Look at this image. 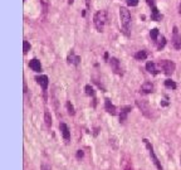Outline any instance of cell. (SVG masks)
<instances>
[{"instance_id":"obj_1","label":"cell","mask_w":181,"mask_h":170,"mask_svg":"<svg viewBox=\"0 0 181 170\" xmlns=\"http://www.w3.org/2000/svg\"><path fill=\"white\" fill-rule=\"evenodd\" d=\"M120 18H121V24H122L123 33L126 36H130V28H131V14L126 8L120 9Z\"/></svg>"},{"instance_id":"obj_2","label":"cell","mask_w":181,"mask_h":170,"mask_svg":"<svg viewBox=\"0 0 181 170\" xmlns=\"http://www.w3.org/2000/svg\"><path fill=\"white\" fill-rule=\"evenodd\" d=\"M93 22H95V27L98 32H103L104 24L107 22V13L104 10H99L95 14V18H93Z\"/></svg>"},{"instance_id":"obj_3","label":"cell","mask_w":181,"mask_h":170,"mask_svg":"<svg viewBox=\"0 0 181 170\" xmlns=\"http://www.w3.org/2000/svg\"><path fill=\"white\" fill-rule=\"evenodd\" d=\"M136 105H137V107L141 110V112L144 113L146 117L151 119V117H152V109H151V106L148 105L147 101H145V100H141V101H136Z\"/></svg>"},{"instance_id":"obj_4","label":"cell","mask_w":181,"mask_h":170,"mask_svg":"<svg viewBox=\"0 0 181 170\" xmlns=\"http://www.w3.org/2000/svg\"><path fill=\"white\" fill-rule=\"evenodd\" d=\"M144 143H145V145H146V147H147V150H148V152H150V156H151L152 161H154V164L156 165L157 170H162V166H161V164H160L157 156H156V154H155V151H154V147H152L151 143H150L147 139H144Z\"/></svg>"},{"instance_id":"obj_5","label":"cell","mask_w":181,"mask_h":170,"mask_svg":"<svg viewBox=\"0 0 181 170\" xmlns=\"http://www.w3.org/2000/svg\"><path fill=\"white\" fill-rule=\"evenodd\" d=\"M160 67H161V69L163 71V73L165 74H167V76H170V74H172L174 73V71H175V63L174 62H171V61H161L160 62Z\"/></svg>"},{"instance_id":"obj_6","label":"cell","mask_w":181,"mask_h":170,"mask_svg":"<svg viewBox=\"0 0 181 170\" xmlns=\"http://www.w3.org/2000/svg\"><path fill=\"white\" fill-rule=\"evenodd\" d=\"M172 46L175 49H181V34L176 27L172 30Z\"/></svg>"},{"instance_id":"obj_7","label":"cell","mask_w":181,"mask_h":170,"mask_svg":"<svg viewBox=\"0 0 181 170\" xmlns=\"http://www.w3.org/2000/svg\"><path fill=\"white\" fill-rule=\"evenodd\" d=\"M110 63H111V67H112V71L114 72V73L116 74H122V69H121L120 61H118L117 58H111Z\"/></svg>"},{"instance_id":"obj_8","label":"cell","mask_w":181,"mask_h":170,"mask_svg":"<svg viewBox=\"0 0 181 170\" xmlns=\"http://www.w3.org/2000/svg\"><path fill=\"white\" fill-rule=\"evenodd\" d=\"M59 129H61L62 136L64 137V140H67V141L71 140V131H69V129H68L67 125H65L64 122H62L61 125H59Z\"/></svg>"},{"instance_id":"obj_9","label":"cell","mask_w":181,"mask_h":170,"mask_svg":"<svg viewBox=\"0 0 181 170\" xmlns=\"http://www.w3.org/2000/svg\"><path fill=\"white\" fill-rule=\"evenodd\" d=\"M104 107H106V111H107V112H108V113H111V115H116V106H114L113 105V103L112 102H111V100L110 98H106V100H104Z\"/></svg>"},{"instance_id":"obj_10","label":"cell","mask_w":181,"mask_h":170,"mask_svg":"<svg viewBox=\"0 0 181 170\" xmlns=\"http://www.w3.org/2000/svg\"><path fill=\"white\" fill-rule=\"evenodd\" d=\"M35 81L42 86V88H43L44 92L47 91L48 85H49V81H48V77H47V76H38V77L35 78Z\"/></svg>"},{"instance_id":"obj_11","label":"cell","mask_w":181,"mask_h":170,"mask_svg":"<svg viewBox=\"0 0 181 170\" xmlns=\"http://www.w3.org/2000/svg\"><path fill=\"white\" fill-rule=\"evenodd\" d=\"M132 110L131 106H125L122 107V110H121V113H120V122H125L127 119V115L130 113V111Z\"/></svg>"},{"instance_id":"obj_12","label":"cell","mask_w":181,"mask_h":170,"mask_svg":"<svg viewBox=\"0 0 181 170\" xmlns=\"http://www.w3.org/2000/svg\"><path fill=\"white\" fill-rule=\"evenodd\" d=\"M29 67L33 69L34 72H40L42 71V64H40V61H38V59H32L29 62Z\"/></svg>"},{"instance_id":"obj_13","label":"cell","mask_w":181,"mask_h":170,"mask_svg":"<svg viewBox=\"0 0 181 170\" xmlns=\"http://www.w3.org/2000/svg\"><path fill=\"white\" fill-rule=\"evenodd\" d=\"M141 91L144 93H151L154 92V85L151 82H145L144 85L141 86Z\"/></svg>"},{"instance_id":"obj_14","label":"cell","mask_w":181,"mask_h":170,"mask_svg":"<svg viewBox=\"0 0 181 170\" xmlns=\"http://www.w3.org/2000/svg\"><path fill=\"white\" fill-rule=\"evenodd\" d=\"M146 69H147V72L148 73H151V74H157L159 73V69L156 68V64L154 63V62H147Z\"/></svg>"},{"instance_id":"obj_15","label":"cell","mask_w":181,"mask_h":170,"mask_svg":"<svg viewBox=\"0 0 181 170\" xmlns=\"http://www.w3.org/2000/svg\"><path fill=\"white\" fill-rule=\"evenodd\" d=\"M79 62H81V57H78V55H74L73 52H71V54L68 55V63H72V64H79Z\"/></svg>"},{"instance_id":"obj_16","label":"cell","mask_w":181,"mask_h":170,"mask_svg":"<svg viewBox=\"0 0 181 170\" xmlns=\"http://www.w3.org/2000/svg\"><path fill=\"white\" fill-rule=\"evenodd\" d=\"M151 19L152 20H161L162 19V15L159 13V10L156 6H152V15H151Z\"/></svg>"},{"instance_id":"obj_17","label":"cell","mask_w":181,"mask_h":170,"mask_svg":"<svg viewBox=\"0 0 181 170\" xmlns=\"http://www.w3.org/2000/svg\"><path fill=\"white\" fill-rule=\"evenodd\" d=\"M135 58L137 61H145L146 58H147V52L146 51H140V52H137V53L135 54Z\"/></svg>"},{"instance_id":"obj_18","label":"cell","mask_w":181,"mask_h":170,"mask_svg":"<svg viewBox=\"0 0 181 170\" xmlns=\"http://www.w3.org/2000/svg\"><path fill=\"white\" fill-rule=\"evenodd\" d=\"M44 121H45V124H47L48 127L52 126V117H50V113L48 112V111H45V113H44Z\"/></svg>"},{"instance_id":"obj_19","label":"cell","mask_w":181,"mask_h":170,"mask_svg":"<svg viewBox=\"0 0 181 170\" xmlns=\"http://www.w3.org/2000/svg\"><path fill=\"white\" fill-rule=\"evenodd\" d=\"M84 89H86V93H87L88 96H90V97H95V89L92 88V86L87 85L86 87H84Z\"/></svg>"},{"instance_id":"obj_20","label":"cell","mask_w":181,"mask_h":170,"mask_svg":"<svg viewBox=\"0 0 181 170\" xmlns=\"http://www.w3.org/2000/svg\"><path fill=\"white\" fill-rule=\"evenodd\" d=\"M165 86L167 88H171V89H175L176 88V83L174 82V81H171V79H166V81H165Z\"/></svg>"},{"instance_id":"obj_21","label":"cell","mask_w":181,"mask_h":170,"mask_svg":"<svg viewBox=\"0 0 181 170\" xmlns=\"http://www.w3.org/2000/svg\"><path fill=\"white\" fill-rule=\"evenodd\" d=\"M150 36H151V39L152 40H156L159 37V30L157 29H152L151 32H150Z\"/></svg>"},{"instance_id":"obj_22","label":"cell","mask_w":181,"mask_h":170,"mask_svg":"<svg viewBox=\"0 0 181 170\" xmlns=\"http://www.w3.org/2000/svg\"><path fill=\"white\" fill-rule=\"evenodd\" d=\"M67 109H68V113H69V115H71V116H73V115H74V107H73V105H72V103L71 102H67Z\"/></svg>"},{"instance_id":"obj_23","label":"cell","mask_w":181,"mask_h":170,"mask_svg":"<svg viewBox=\"0 0 181 170\" xmlns=\"http://www.w3.org/2000/svg\"><path fill=\"white\" fill-rule=\"evenodd\" d=\"M23 51H24V53H28V52L30 51V44L28 43L27 40L23 42Z\"/></svg>"},{"instance_id":"obj_24","label":"cell","mask_w":181,"mask_h":170,"mask_svg":"<svg viewBox=\"0 0 181 170\" xmlns=\"http://www.w3.org/2000/svg\"><path fill=\"white\" fill-rule=\"evenodd\" d=\"M165 44H166V39L163 37H161V39H160L159 44H157V48H159V49H161V48L165 47Z\"/></svg>"},{"instance_id":"obj_25","label":"cell","mask_w":181,"mask_h":170,"mask_svg":"<svg viewBox=\"0 0 181 170\" xmlns=\"http://www.w3.org/2000/svg\"><path fill=\"white\" fill-rule=\"evenodd\" d=\"M126 1H127V4L130 6H136L138 4V0H126Z\"/></svg>"},{"instance_id":"obj_26","label":"cell","mask_w":181,"mask_h":170,"mask_svg":"<svg viewBox=\"0 0 181 170\" xmlns=\"http://www.w3.org/2000/svg\"><path fill=\"white\" fill-rule=\"evenodd\" d=\"M83 156H84V152H83L82 150H78L77 151V159H82Z\"/></svg>"},{"instance_id":"obj_27","label":"cell","mask_w":181,"mask_h":170,"mask_svg":"<svg viewBox=\"0 0 181 170\" xmlns=\"http://www.w3.org/2000/svg\"><path fill=\"white\" fill-rule=\"evenodd\" d=\"M147 4L150 6H155V3H154V0H147Z\"/></svg>"},{"instance_id":"obj_28","label":"cell","mask_w":181,"mask_h":170,"mask_svg":"<svg viewBox=\"0 0 181 170\" xmlns=\"http://www.w3.org/2000/svg\"><path fill=\"white\" fill-rule=\"evenodd\" d=\"M167 105H169V102L166 101V100H163V101H162V106H167Z\"/></svg>"},{"instance_id":"obj_29","label":"cell","mask_w":181,"mask_h":170,"mask_svg":"<svg viewBox=\"0 0 181 170\" xmlns=\"http://www.w3.org/2000/svg\"><path fill=\"white\" fill-rule=\"evenodd\" d=\"M73 1H74V0H68V4H73Z\"/></svg>"},{"instance_id":"obj_30","label":"cell","mask_w":181,"mask_h":170,"mask_svg":"<svg viewBox=\"0 0 181 170\" xmlns=\"http://www.w3.org/2000/svg\"><path fill=\"white\" fill-rule=\"evenodd\" d=\"M125 170H132V168H131V166H127V168L125 169Z\"/></svg>"},{"instance_id":"obj_31","label":"cell","mask_w":181,"mask_h":170,"mask_svg":"<svg viewBox=\"0 0 181 170\" xmlns=\"http://www.w3.org/2000/svg\"><path fill=\"white\" fill-rule=\"evenodd\" d=\"M42 170H48V169H47V166H43V168H42Z\"/></svg>"},{"instance_id":"obj_32","label":"cell","mask_w":181,"mask_h":170,"mask_svg":"<svg viewBox=\"0 0 181 170\" xmlns=\"http://www.w3.org/2000/svg\"><path fill=\"white\" fill-rule=\"evenodd\" d=\"M179 13L181 14V4H180V9H179Z\"/></svg>"}]
</instances>
